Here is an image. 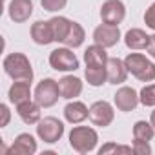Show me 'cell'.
<instances>
[{
    "instance_id": "cell-4",
    "label": "cell",
    "mask_w": 155,
    "mask_h": 155,
    "mask_svg": "<svg viewBox=\"0 0 155 155\" xmlns=\"http://www.w3.org/2000/svg\"><path fill=\"white\" fill-rule=\"evenodd\" d=\"M60 88H58V82L55 79H42L37 88H35V93H33V99L42 106V108H51L58 102L60 99Z\"/></svg>"
},
{
    "instance_id": "cell-5",
    "label": "cell",
    "mask_w": 155,
    "mask_h": 155,
    "mask_svg": "<svg viewBox=\"0 0 155 155\" xmlns=\"http://www.w3.org/2000/svg\"><path fill=\"white\" fill-rule=\"evenodd\" d=\"M49 66L55 69V71H75V69H79L81 62L79 58H77V55L73 53L71 48H57L49 53Z\"/></svg>"
},
{
    "instance_id": "cell-8",
    "label": "cell",
    "mask_w": 155,
    "mask_h": 155,
    "mask_svg": "<svg viewBox=\"0 0 155 155\" xmlns=\"http://www.w3.org/2000/svg\"><path fill=\"white\" fill-rule=\"evenodd\" d=\"M126 17V6L122 0H106L101 8V20L104 24L119 26Z\"/></svg>"
},
{
    "instance_id": "cell-30",
    "label": "cell",
    "mask_w": 155,
    "mask_h": 155,
    "mask_svg": "<svg viewBox=\"0 0 155 155\" xmlns=\"http://www.w3.org/2000/svg\"><path fill=\"white\" fill-rule=\"evenodd\" d=\"M0 111H2V122H0V126L6 128L9 124V119H11V111L8 108V104H0Z\"/></svg>"
},
{
    "instance_id": "cell-2",
    "label": "cell",
    "mask_w": 155,
    "mask_h": 155,
    "mask_svg": "<svg viewBox=\"0 0 155 155\" xmlns=\"http://www.w3.org/2000/svg\"><path fill=\"white\" fill-rule=\"evenodd\" d=\"M128 73H131L140 82H153L155 81V64L144 57L142 53H128L124 58Z\"/></svg>"
},
{
    "instance_id": "cell-22",
    "label": "cell",
    "mask_w": 155,
    "mask_h": 155,
    "mask_svg": "<svg viewBox=\"0 0 155 155\" xmlns=\"http://www.w3.org/2000/svg\"><path fill=\"white\" fill-rule=\"evenodd\" d=\"M84 79L90 86L99 88V86L108 82V71H106V68H90V66H86Z\"/></svg>"
},
{
    "instance_id": "cell-26",
    "label": "cell",
    "mask_w": 155,
    "mask_h": 155,
    "mask_svg": "<svg viewBox=\"0 0 155 155\" xmlns=\"http://www.w3.org/2000/svg\"><path fill=\"white\" fill-rule=\"evenodd\" d=\"M108 153H133V150H131V146L115 144V142H106V144L99 150V155H108Z\"/></svg>"
},
{
    "instance_id": "cell-32",
    "label": "cell",
    "mask_w": 155,
    "mask_h": 155,
    "mask_svg": "<svg viewBox=\"0 0 155 155\" xmlns=\"http://www.w3.org/2000/svg\"><path fill=\"white\" fill-rule=\"evenodd\" d=\"M150 122L153 124V128H155V110L151 111V117H150Z\"/></svg>"
},
{
    "instance_id": "cell-28",
    "label": "cell",
    "mask_w": 155,
    "mask_h": 155,
    "mask_svg": "<svg viewBox=\"0 0 155 155\" xmlns=\"http://www.w3.org/2000/svg\"><path fill=\"white\" fill-rule=\"evenodd\" d=\"M131 150L135 155H151V146L148 140H139V139H133L131 142Z\"/></svg>"
},
{
    "instance_id": "cell-29",
    "label": "cell",
    "mask_w": 155,
    "mask_h": 155,
    "mask_svg": "<svg viewBox=\"0 0 155 155\" xmlns=\"http://www.w3.org/2000/svg\"><path fill=\"white\" fill-rule=\"evenodd\" d=\"M144 24H146V28H150V29L155 31V2L146 9V13H144Z\"/></svg>"
},
{
    "instance_id": "cell-19",
    "label": "cell",
    "mask_w": 155,
    "mask_h": 155,
    "mask_svg": "<svg viewBox=\"0 0 155 155\" xmlns=\"http://www.w3.org/2000/svg\"><path fill=\"white\" fill-rule=\"evenodd\" d=\"M124 44L128 49H133V51L146 49L150 44V35H146V31L140 28H131L124 35Z\"/></svg>"
},
{
    "instance_id": "cell-13",
    "label": "cell",
    "mask_w": 155,
    "mask_h": 155,
    "mask_svg": "<svg viewBox=\"0 0 155 155\" xmlns=\"http://www.w3.org/2000/svg\"><path fill=\"white\" fill-rule=\"evenodd\" d=\"M64 119L69 122V124H81L84 122L86 119H90V108L81 102V101H69L66 106H64Z\"/></svg>"
},
{
    "instance_id": "cell-31",
    "label": "cell",
    "mask_w": 155,
    "mask_h": 155,
    "mask_svg": "<svg viewBox=\"0 0 155 155\" xmlns=\"http://www.w3.org/2000/svg\"><path fill=\"white\" fill-rule=\"evenodd\" d=\"M146 51L150 53V57H151V58H155V33H153V35H150V44H148Z\"/></svg>"
},
{
    "instance_id": "cell-3",
    "label": "cell",
    "mask_w": 155,
    "mask_h": 155,
    "mask_svg": "<svg viewBox=\"0 0 155 155\" xmlns=\"http://www.w3.org/2000/svg\"><path fill=\"white\" fill-rule=\"evenodd\" d=\"M99 133L90 126H75L69 131V146L77 153H90L97 148Z\"/></svg>"
},
{
    "instance_id": "cell-18",
    "label": "cell",
    "mask_w": 155,
    "mask_h": 155,
    "mask_svg": "<svg viewBox=\"0 0 155 155\" xmlns=\"http://www.w3.org/2000/svg\"><path fill=\"white\" fill-rule=\"evenodd\" d=\"M9 153H17V155H33L37 153V140L31 133H20L17 135V139L13 140Z\"/></svg>"
},
{
    "instance_id": "cell-12",
    "label": "cell",
    "mask_w": 155,
    "mask_h": 155,
    "mask_svg": "<svg viewBox=\"0 0 155 155\" xmlns=\"http://www.w3.org/2000/svg\"><path fill=\"white\" fill-rule=\"evenodd\" d=\"M8 15L15 24H24L33 15V2L31 0H11L8 6Z\"/></svg>"
},
{
    "instance_id": "cell-17",
    "label": "cell",
    "mask_w": 155,
    "mask_h": 155,
    "mask_svg": "<svg viewBox=\"0 0 155 155\" xmlns=\"http://www.w3.org/2000/svg\"><path fill=\"white\" fill-rule=\"evenodd\" d=\"M108 60H110V57L106 53V48H102L99 44L88 46L84 51V62L90 68H106Z\"/></svg>"
},
{
    "instance_id": "cell-11",
    "label": "cell",
    "mask_w": 155,
    "mask_h": 155,
    "mask_svg": "<svg viewBox=\"0 0 155 155\" xmlns=\"http://www.w3.org/2000/svg\"><path fill=\"white\" fill-rule=\"evenodd\" d=\"M42 106L35 101V99H29V101H24L20 104H17V113L20 117V120L24 124H38V120L42 119Z\"/></svg>"
},
{
    "instance_id": "cell-16",
    "label": "cell",
    "mask_w": 155,
    "mask_h": 155,
    "mask_svg": "<svg viewBox=\"0 0 155 155\" xmlns=\"http://www.w3.org/2000/svg\"><path fill=\"white\" fill-rule=\"evenodd\" d=\"M29 33H31L33 42L38 44V46H48V44L55 42L49 20H37V22L31 26V31H29Z\"/></svg>"
},
{
    "instance_id": "cell-6",
    "label": "cell",
    "mask_w": 155,
    "mask_h": 155,
    "mask_svg": "<svg viewBox=\"0 0 155 155\" xmlns=\"http://www.w3.org/2000/svg\"><path fill=\"white\" fill-rule=\"evenodd\" d=\"M37 135L46 144H55L64 135V122L57 117H44L37 124Z\"/></svg>"
},
{
    "instance_id": "cell-7",
    "label": "cell",
    "mask_w": 155,
    "mask_h": 155,
    "mask_svg": "<svg viewBox=\"0 0 155 155\" xmlns=\"http://www.w3.org/2000/svg\"><path fill=\"white\" fill-rule=\"evenodd\" d=\"M115 119V110L108 101H97L90 106V120L93 126L108 128Z\"/></svg>"
},
{
    "instance_id": "cell-25",
    "label": "cell",
    "mask_w": 155,
    "mask_h": 155,
    "mask_svg": "<svg viewBox=\"0 0 155 155\" xmlns=\"http://www.w3.org/2000/svg\"><path fill=\"white\" fill-rule=\"evenodd\" d=\"M139 101L146 108H155V84H146L139 91Z\"/></svg>"
},
{
    "instance_id": "cell-21",
    "label": "cell",
    "mask_w": 155,
    "mask_h": 155,
    "mask_svg": "<svg viewBox=\"0 0 155 155\" xmlns=\"http://www.w3.org/2000/svg\"><path fill=\"white\" fill-rule=\"evenodd\" d=\"M49 24H51V31H53L55 42H62V44H64V40H66V37H68V33H69L73 22H71L69 18L58 15V17L49 18Z\"/></svg>"
},
{
    "instance_id": "cell-14",
    "label": "cell",
    "mask_w": 155,
    "mask_h": 155,
    "mask_svg": "<svg viewBox=\"0 0 155 155\" xmlns=\"http://www.w3.org/2000/svg\"><path fill=\"white\" fill-rule=\"evenodd\" d=\"M58 88H60V95L62 99H68V101H73L77 99L82 90H84V82L75 75H66L58 81Z\"/></svg>"
},
{
    "instance_id": "cell-20",
    "label": "cell",
    "mask_w": 155,
    "mask_h": 155,
    "mask_svg": "<svg viewBox=\"0 0 155 155\" xmlns=\"http://www.w3.org/2000/svg\"><path fill=\"white\" fill-rule=\"evenodd\" d=\"M8 97H9V102L11 104H20L24 101H29L31 99V82L28 81H15L8 91Z\"/></svg>"
},
{
    "instance_id": "cell-9",
    "label": "cell",
    "mask_w": 155,
    "mask_h": 155,
    "mask_svg": "<svg viewBox=\"0 0 155 155\" xmlns=\"http://www.w3.org/2000/svg\"><path fill=\"white\" fill-rule=\"evenodd\" d=\"M93 40H95V44H99V46H102L106 49L113 48L120 40V29H119V26H111V24H104L102 22L101 26L95 28Z\"/></svg>"
},
{
    "instance_id": "cell-10",
    "label": "cell",
    "mask_w": 155,
    "mask_h": 155,
    "mask_svg": "<svg viewBox=\"0 0 155 155\" xmlns=\"http://www.w3.org/2000/svg\"><path fill=\"white\" fill-rule=\"evenodd\" d=\"M139 93L130 88V86H122L117 90V93L113 95V104L119 111H124V113H130L133 111L137 106H139Z\"/></svg>"
},
{
    "instance_id": "cell-27",
    "label": "cell",
    "mask_w": 155,
    "mask_h": 155,
    "mask_svg": "<svg viewBox=\"0 0 155 155\" xmlns=\"http://www.w3.org/2000/svg\"><path fill=\"white\" fill-rule=\"evenodd\" d=\"M40 6H42L44 11L57 13V11H60L68 6V0H40Z\"/></svg>"
},
{
    "instance_id": "cell-15",
    "label": "cell",
    "mask_w": 155,
    "mask_h": 155,
    "mask_svg": "<svg viewBox=\"0 0 155 155\" xmlns=\"http://www.w3.org/2000/svg\"><path fill=\"white\" fill-rule=\"evenodd\" d=\"M106 71H108V82L110 84H122L128 79V68L124 64V60H120L119 57H113L108 60L106 64Z\"/></svg>"
},
{
    "instance_id": "cell-1",
    "label": "cell",
    "mask_w": 155,
    "mask_h": 155,
    "mask_svg": "<svg viewBox=\"0 0 155 155\" xmlns=\"http://www.w3.org/2000/svg\"><path fill=\"white\" fill-rule=\"evenodd\" d=\"M2 66H4L6 75L13 81H28V82L33 81V68H31L29 58L24 53L15 51V53L6 55Z\"/></svg>"
},
{
    "instance_id": "cell-24",
    "label": "cell",
    "mask_w": 155,
    "mask_h": 155,
    "mask_svg": "<svg viewBox=\"0 0 155 155\" xmlns=\"http://www.w3.org/2000/svg\"><path fill=\"white\" fill-rule=\"evenodd\" d=\"M155 137V128L151 122H146V120H137L133 124V139H139V140H151Z\"/></svg>"
},
{
    "instance_id": "cell-23",
    "label": "cell",
    "mask_w": 155,
    "mask_h": 155,
    "mask_svg": "<svg viewBox=\"0 0 155 155\" xmlns=\"http://www.w3.org/2000/svg\"><path fill=\"white\" fill-rule=\"evenodd\" d=\"M84 38H86V33H84V28L79 24V22H73L71 24V29L64 40V44L71 49H77V48H81L84 44Z\"/></svg>"
}]
</instances>
